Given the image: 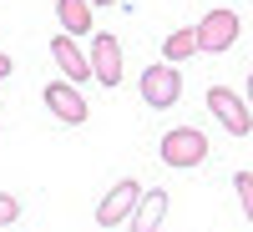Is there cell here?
<instances>
[{
  "label": "cell",
  "instance_id": "3",
  "mask_svg": "<svg viewBox=\"0 0 253 232\" xmlns=\"http://www.w3.org/2000/svg\"><path fill=\"white\" fill-rule=\"evenodd\" d=\"M208 111L228 126V136H248L253 132V106H248L233 86H208Z\"/></svg>",
  "mask_w": 253,
  "mask_h": 232
},
{
  "label": "cell",
  "instance_id": "5",
  "mask_svg": "<svg viewBox=\"0 0 253 232\" xmlns=\"http://www.w3.org/2000/svg\"><path fill=\"white\" fill-rule=\"evenodd\" d=\"M41 101H46V111H51L56 121H66V126H81V121L91 116L86 96L76 91V81H51V86L41 91Z\"/></svg>",
  "mask_w": 253,
  "mask_h": 232
},
{
  "label": "cell",
  "instance_id": "16",
  "mask_svg": "<svg viewBox=\"0 0 253 232\" xmlns=\"http://www.w3.org/2000/svg\"><path fill=\"white\" fill-rule=\"evenodd\" d=\"M91 5H117V0H91Z\"/></svg>",
  "mask_w": 253,
  "mask_h": 232
},
{
  "label": "cell",
  "instance_id": "4",
  "mask_svg": "<svg viewBox=\"0 0 253 232\" xmlns=\"http://www.w3.org/2000/svg\"><path fill=\"white\" fill-rule=\"evenodd\" d=\"M147 192H142V182L137 177H122V182H112V192L96 202V222L101 227H117V222H132V212H137V202H142Z\"/></svg>",
  "mask_w": 253,
  "mask_h": 232
},
{
  "label": "cell",
  "instance_id": "11",
  "mask_svg": "<svg viewBox=\"0 0 253 232\" xmlns=\"http://www.w3.org/2000/svg\"><path fill=\"white\" fill-rule=\"evenodd\" d=\"M198 56V26H182V31H172L162 40V61L167 66H177V61H193Z\"/></svg>",
  "mask_w": 253,
  "mask_h": 232
},
{
  "label": "cell",
  "instance_id": "15",
  "mask_svg": "<svg viewBox=\"0 0 253 232\" xmlns=\"http://www.w3.org/2000/svg\"><path fill=\"white\" fill-rule=\"evenodd\" d=\"M248 106H253V71H248Z\"/></svg>",
  "mask_w": 253,
  "mask_h": 232
},
{
  "label": "cell",
  "instance_id": "1",
  "mask_svg": "<svg viewBox=\"0 0 253 232\" xmlns=\"http://www.w3.org/2000/svg\"><path fill=\"white\" fill-rule=\"evenodd\" d=\"M162 162L177 166V172H187V166H203L208 162V136L198 132V126H172V132L162 136Z\"/></svg>",
  "mask_w": 253,
  "mask_h": 232
},
{
  "label": "cell",
  "instance_id": "12",
  "mask_svg": "<svg viewBox=\"0 0 253 232\" xmlns=\"http://www.w3.org/2000/svg\"><path fill=\"white\" fill-rule=\"evenodd\" d=\"M233 187H238V202H243V212L253 222V172H233Z\"/></svg>",
  "mask_w": 253,
  "mask_h": 232
},
{
  "label": "cell",
  "instance_id": "8",
  "mask_svg": "<svg viewBox=\"0 0 253 232\" xmlns=\"http://www.w3.org/2000/svg\"><path fill=\"white\" fill-rule=\"evenodd\" d=\"M51 61H56L61 71H66V81H86V76H91V61L76 51V40H71L66 31H61V35H51Z\"/></svg>",
  "mask_w": 253,
  "mask_h": 232
},
{
  "label": "cell",
  "instance_id": "6",
  "mask_svg": "<svg viewBox=\"0 0 253 232\" xmlns=\"http://www.w3.org/2000/svg\"><path fill=\"white\" fill-rule=\"evenodd\" d=\"M238 40V15L233 10H208L203 20H198V51H208V56H223L228 46Z\"/></svg>",
  "mask_w": 253,
  "mask_h": 232
},
{
  "label": "cell",
  "instance_id": "10",
  "mask_svg": "<svg viewBox=\"0 0 253 232\" xmlns=\"http://www.w3.org/2000/svg\"><path fill=\"white\" fill-rule=\"evenodd\" d=\"M56 20L66 35H86L91 31V0H56Z\"/></svg>",
  "mask_w": 253,
  "mask_h": 232
},
{
  "label": "cell",
  "instance_id": "13",
  "mask_svg": "<svg viewBox=\"0 0 253 232\" xmlns=\"http://www.w3.org/2000/svg\"><path fill=\"white\" fill-rule=\"evenodd\" d=\"M15 217H20V202H15L10 192H0V227H10Z\"/></svg>",
  "mask_w": 253,
  "mask_h": 232
},
{
  "label": "cell",
  "instance_id": "2",
  "mask_svg": "<svg viewBox=\"0 0 253 232\" xmlns=\"http://www.w3.org/2000/svg\"><path fill=\"white\" fill-rule=\"evenodd\" d=\"M142 101H147L152 111L177 106V101H182V71H177V66H167V61L147 66V71H142Z\"/></svg>",
  "mask_w": 253,
  "mask_h": 232
},
{
  "label": "cell",
  "instance_id": "9",
  "mask_svg": "<svg viewBox=\"0 0 253 232\" xmlns=\"http://www.w3.org/2000/svg\"><path fill=\"white\" fill-rule=\"evenodd\" d=\"M162 217H167V192H162V187H152V192L137 202V212H132V222H126V227H132V232H157Z\"/></svg>",
  "mask_w": 253,
  "mask_h": 232
},
{
  "label": "cell",
  "instance_id": "7",
  "mask_svg": "<svg viewBox=\"0 0 253 232\" xmlns=\"http://www.w3.org/2000/svg\"><path fill=\"white\" fill-rule=\"evenodd\" d=\"M86 61H91V76H96L107 91L122 86V40H117V35L96 31V35H91V56H86Z\"/></svg>",
  "mask_w": 253,
  "mask_h": 232
},
{
  "label": "cell",
  "instance_id": "14",
  "mask_svg": "<svg viewBox=\"0 0 253 232\" xmlns=\"http://www.w3.org/2000/svg\"><path fill=\"white\" fill-rule=\"evenodd\" d=\"M10 71H15V61H10V56H5V51H0V81H5V76H10Z\"/></svg>",
  "mask_w": 253,
  "mask_h": 232
}]
</instances>
